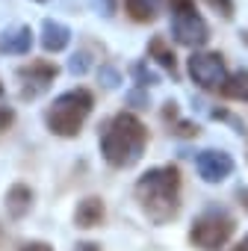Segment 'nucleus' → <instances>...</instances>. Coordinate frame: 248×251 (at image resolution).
Listing matches in <instances>:
<instances>
[{
    "label": "nucleus",
    "instance_id": "1",
    "mask_svg": "<svg viewBox=\"0 0 248 251\" xmlns=\"http://www.w3.org/2000/svg\"><path fill=\"white\" fill-rule=\"evenodd\" d=\"M148 145V127L133 112H118L103 124L100 154L112 169H130L142 160Z\"/></svg>",
    "mask_w": 248,
    "mask_h": 251
},
{
    "label": "nucleus",
    "instance_id": "2",
    "mask_svg": "<svg viewBox=\"0 0 248 251\" xmlns=\"http://www.w3.org/2000/svg\"><path fill=\"white\" fill-rule=\"evenodd\" d=\"M136 201L148 213L151 222L166 225L180 213V169L177 166H157L148 169L136 180Z\"/></svg>",
    "mask_w": 248,
    "mask_h": 251
},
{
    "label": "nucleus",
    "instance_id": "3",
    "mask_svg": "<svg viewBox=\"0 0 248 251\" xmlns=\"http://www.w3.org/2000/svg\"><path fill=\"white\" fill-rule=\"evenodd\" d=\"M95 106V95L83 86L71 89V92H62L48 109H45V124H48V130L53 136H62V139H74L80 130H83V124L89 118Z\"/></svg>",
    "mask_w": 248,
    "mask_h": 251
},
{
    "label": "nucleus",
    "instance_id": "4",
    "mask_svg": "<svg viewBox=\"0 0 248 251\" xmlns=\"http://www.w3.org/2000/svg\"><path fill=\"white\" fill-rule=\"evenodd\" d=\"M172 6V36L186 48H204L210 42V27L198 15L195 0H169Z\"/></svg>",
    "mask_w": 248,
    "mask_h": 251
},
{
    "label": "nucleus",
    "instance_id": "5",
    "mask_svg": "<svg viewBox=\"0 0 248 251\" xmlns=\"http://www.w3.org/2000/svg\"><path fill=\"white\" fill-rule=\"evenodd\" d=\"M233 227L236 222L222 213V210H213V213H204L192 222V230H189V242L201 251H216L222 248L230 236H233Z\"/></svg>",
    "mask_w": 248,
    "mask_h": 251
},
{
    "label": "nucleus",
    "instance_id": "6",
    "mask_svg": "<svg viewBox=\"0 0 248 251\" xmlns=\"http://www.w3.org/2000/svg\"><path fill=\"white\" fill-rule=\"evenodd\" d=\"M189 77L201 86V89H222V83L227 80V68H224V56L213 53V50H195L189 56Z\"/></svg>",
    "mask_w": 248,
    "mask_h": 251
},
{
    "label": "nucleus",
    "instance_id": "7",
    "mask_svg": "<svg viewBox=\"0 0 248 251\" xmlns=\"http://www.w3.org/2000/svg\"><path fill=\"white\" fill-rule=\"evenodd\" d=\"M59 68L48 59H33L27 65L18 68V80H21V100H36L39 95H45L50 89V83L56 80Z\"/></svg>",
    "mask_w": 248,
    "mask_h": 251
},
{
    "label": "nucleus",
    "instance_id": "8",
    "mask_svg": "<svg viewBox=\"0 0 248 251\" xmlns=\"http://www.w3.org/2000/svg\"><path fill=\"white\" fill-rule=\"evenodd\" d=\"M195 169L201 175V180L207 183H222L233 175V157L227 151H216V148H207L195 157Z\"/></svg>",
    "mask_w": 248,
    "mask_h": 251
},
{
    "label": "nucleus",
    "instance_id": "9",
    "mask_svg": "<svg viewBox=\"0 0 248 251\" xmlns=\"http://www.w3.org/2000/svg\"><path fill=\"white\" fill-rule=\"evenodd\" d=\"M103 219H106V207H103V198H98V195L83 198V201L77 204V210H74V225L83 227V230L100 227Z\"/></svg>",
    "mask_w": 248,
    "mask_h": 251
},
{
    "label": "nucleus",
    "instance_id": "10",
    "mask_svg": "<svg viewBox=\"0 0 248 251\" xmlns=\"http://www.w3.org/2000/svg\"><path fill=\"white\" fill-rule=\"evenodd\" d=\"M3 204H6V213L12 219H24L30 213V207H33V189L27 183H12L6 198H3Z\"/></svg>",
    "mask_w": 248,
    "mask_h": 251
},
{
    "label": "nucleus",
    "instance_id": "11",
    "mask_svg": "<svg viewBox=\"0 0 248 251\" xmlns=\"http://www.w3.org/2000/svg\"><path fill=\"white\" fill-rule=\"evenodd\" d=\"M68 42H71V30H68L65 24L50 21V18L42 24V48H45L48 53H59V50H65Z\"/></svg>",
    "mask_w": 248,
    "mask_h": 251
},
{
    "label": "nucleus",
    "instance_id": "12",
    "mask_svg": "<svg viewBox=\"0 0 248 251\" xmlns=\"http://www.w3.org/2000/svg\"><path fill=\"white\" fill-rule=\"evenodd\" d=\"M0 48H3V53H15V56L30 53V48H33V30L30 27H15V30L3 33Z\"/></svg>",
    "mask_w": 248,
    "mask_h": 251
},
{
    "label": "nucleus",
    "instance_id": "13",
    "mask_svg": "<svg viewBox=\"0 0 248 251\" xmlns=\"http://www.w3.org/2000/svg\"><path fill=\"white\" fill-rule=\"evenodd\" d=\"M160 6H163V0H124V9H127V15H130L136 24H151V21H157Z\"/></svg>",
    "mask_w": 248,
    "mask_h": 251
},
{
    "label": "nucleus",
    "instance_id": "14",
    "mask_svg": "<svg viewBox=\"0 0 248 251\" xmlns=\"http://www.w3.org/2000/svg\"><path fill=\"white\" fill-rule=\"evenodd\" d=\"M148 53L166 68V71H172V77L177 74V56H174V50L169 48V42L163 39V36H154L151 39V45H148Z\"/></svg>",
    "mask_w": 248,
    "mask_h": 251
},
{
    "label": "nucleus",
    "instance_id": "15",
    "mask_svg": "<svg viewBox=\"0 0 248 251\" xmlns=\"http://www.w3.org/2000/svg\"><path fill=\"white\" fill-rule=\"evenodd\" d=\"M222 98H245V92H248V71H236V74H230L224 83H222Z\"/></svg>",
    "mask_w": 248,
    "mask_h": 251
},
{
    "label": "nucleus",
    "instance_id": "16",
    "mask_svg": "<svg viewBox=\"0 0 248 251\" xmlns=\"http://www.w3.org/2000/svg\"><path fill=\"white\" fill-rule=\"evenodd\" d=\"M89 65H92V53H89V50H77V53L71 56V62H68V71H71V74H86Z\"/></svg>",
    "mask_w": 248,
    "mask_h": 251
},
{
    "label": "nucleus",
    "instance_id": "17",
    "mask_svg": "<svg viewBox=\"0 0 248 251\" xmlns=\"http://www.w3.org/2000/svg\"><path fill=\"white\" fill-rule=\"evenodd\" d=\"M204 3H207L213 12H219L224 21H230V18H233V0H204Z\"/></svg>",
    "mask_w": 248,
    "mask_h": 251
},
{
    "label": "nucleus",
    "instance_id": "18",
    "mask_svg": "<svg viewBox=\"0 0 248 251\" xmlns=\"http://www.w3.org/2000/svg\"><path fill=\"white\" fill-rule=\"evenodd\" d=\"M133 77H136L142 86H154V83H157V74H151L145 65H133Z\"/></svg>",
    "mask_w": 248,
    "mask_h": 251
},
{
    "label": "nucleus",
    "instance_id": "19",
    "mask_svg": "<svg viewBox=\"0 0 248 251\" xmlns=\"http://www.w3.org/2000/svg\"><path fill=\"white\" fill-rule=\"evenodd\" d=\"M12 121H15V109L0 103V133H3V130H9V127H12Z\"/></svg>",
    "mask_w": 248,
    "mask_h": 251
},
{
    "label": "nucleus",
    "instance_id": "20",
    "mask_svg": "<svg viewBox=\"0 0 248 251\" xmlns=\"http://www.w3.org/2000/svg\"><path fill=\"white\" fill-rule=\"evenodd\" d=\"M174 133H177V136H186V139H189V136H198V124H192V121H177V124H174Z\"/></svg>",
    "mask_w": 248,
    "mask_h": 251
},
{
    "label": "nucleus",
    "instance_id": "21",
    "mask_svg": "<svg viewBox=\"0 0 248 251\" xmlns=\"http://www.w3.org/2000/svg\"><path fill=\"white\" fill-rule=\"evenodd\" d=\"M100 80H103L106 89H112V86H118V71L109 68V65H103V68H100Z\"/></svg>",
    "mask_w": 248,
    "mask_h": 251
},
{
    "label": "nucleus",
    "instance_id": "22",
    "mask_svg": "<svg viewBox=\"0 0 248 251\" xmlns=\"http://www.w3.org/2000/svg\"><path fill=\"white\" fill-rule=\"evenodd\" d=\"M18 251H53V245L45 242V239H30V242H24Z\"/></svg>",
    "mask_w": 248,
    "mask_h": 251
},
{
    "label": "nucleus",
    "instance_id": "23",
    "mask_svg": "<svg viewBox=\"0 0 248 251\" xmlns=\"http://www.w3.org/2000/svg\"><path fill=\"white\" fill-rule=\"evenodd\" d=\"M95 3H98V9H100L106 18H112V15H115V0H95Z\"/></svg>",
    "mask_w": 248,
    "mask_h": 251
},
{
    "label": "nucleus",
    "instance_id": "24",
    "mask_svg": "<svg viewBox=\"0 0 248 251\" xmlns=\"http://www.w3.org/2000/svg\"><path fill=\"white\" fill-rule=\"evenodd\" d=\"M163 118H166V121H174V118H177V103H174V100H169V103H166Z\"/></svg>",
    "mask_w": 248,
    "mask_h": 251
},
{
    "label": "nucleus",
    "instance_id": "25",
    "mask_svg": "<svg viewBox=\"0 0 248 251\" xmlns=\"http://www.w3.org/2000/svg\"><path fill=\"white\" fill-rule=\"evenodd\" d=\"M74 251H103V248H100L98 242H89V239H86V242H77Z\"/></svg>",
    "mask_w": 248,
    "mask_h": 251
},
{
    "label": "nucleus",
    "instance_id": "26",
    "mask_svg": "<svg viewBox=\"0 0 248 251\" xmlns=\"http://www.w3.org/2000/svg\"><path fill=\"white\" fill-rule=\"evenodd\" d=\"M236 198H239V201L245 204V210H248V192H245V189H239V192H236Z\"/></svg>",
    "mask_w": 248,
    "mask_h": 251
},
{
    "label": "nucleus",
    "instance_id": "27",
    "mask_svg": "<svg viewBox=\"0 0 248 251\" xmlns=\"http://www.w3.org/2000/svg\"><path fill=\"white\" fill-rule=\"evenodd\" d=\"M233 251H248V236H245V239H242V242H239V245H236Z\"/></svg>",
    "mask_w": 248,
    "mask_h": 251
},
{
    "label": "nucleus",
    "instance_id": "28",
    "mask_svg": "<svg viewBox=\"0 0 248 251\" xmlns=\"http://www.w3.org/2000/svg\"><path fill=\"white\" fill-rule=\"evenodd\" d=\"M242 42H245V45H248V30H242Z\"/></svg>",
    "mask_w": 248,
    "mask_h": 251
},
{
    "label": "nucleus",
    "instance_id": "29",
    "mask_svg": "<svg viewBox=\"0 0 248 251\" xmlns=\"http://www.w3.org/2000/svg\"><path fill=\"white\" fill-rule=\"evenodd\" d=\"M0 95H3V83H0Z\"/></svg>",
    "mask_w": 248,
    "mask_h": 251
},
{
    "label": "nucleus",
    "instance_id": "30",
    "mask_svg": "<svg viewBox=\"0 0 248 251\" xmlns=\"http://www.w3.org/2000/svg\"><path fill=\"white\" fill-rule=\"evenodd\" d=\"M245 100H248V92H245Z\"/></svg>",
    "mask_w": 248,
    "mask_h": 251
},
{
    "label": "nucleus",
    "instance_id": "31",
    "mask_svg": "<svg viewBox=\"0 0 248 251\" xmlns=\"http://www.w3.org/2000/svg\"><path fill=\"white\" fill-rule=\"evenodd\" d=\"M39 3H45V0H39Z\"/></svg>",
    "mask_w": 248,
    "mask_h": 251
}]
</instances>
